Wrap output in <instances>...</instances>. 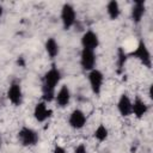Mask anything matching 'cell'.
I'll return each instance as SVG.
<instances>
[{"mask_svg": "<svg viewBox=\"0 0 153 153\" xmlns=\"http://www.w3.org/2000/svg\"><path fill=\"white\" fill-rule=\"evenodd\" d=\"M60 19H61L63 30H71L74 26L76 22V12L72 4L66 2L62 5L61 12H60Z\"/></svg>", "mask_w": 153, "mask_h": 153, "instance_id": "277c9868", "label": "cell"}, {"mask_svg": "<svg viewBox=\"0 0 153 153\" xmlns=\"http://www.w3.org/2000/svg\"><path fill=\"white\" fill-rule=\"evenodd\" d=\"M109 137V129L104 123H99L93 130V139L98 142H104Z\"/></svg>", "mask_w": 153, "mask_h": 153, "instance_id": "ac0fdd59", "label": "cell"}, {"mask_svg": "<svg viewBox=\"0 0 153 153\" xmlns=\"http://www.w3.org/2000/svg\"><path fill=\"white\" fill-rule=\"evenodd\" d=\"M86 123H87V116L81 109L75 108L71 111L68 116V126L72 129L80 130L86 126Z\"/></svg>", "mask_w": 153, "mask_h": 153, "instance_id": "52a82bcc", "label": "cell"}, {"mask_svg": "<svg viewBox=\"0 0 153 153\" xmlns=\"http://www.w3.org/2000/svg\"><path fill=\"white\" fill-rule=\"evenodd\" d=\"M128 59H129L128 57V53L124 50V48L118 47L117 53H116V67H117V73L118 74H121L124 71Z\"/></svg>", "mask_w": 153, "mask_h": 153, "instance_id": "e0dca14e", "label": "cell"}, {"mask_svg": "<svg viewBox=\"0 0 153 153\" xmlns=\"http://www.w3.org/2000/svg\"><path fill=\"white\" fill-rule=\"evenodd\" d=\"M117 111L122 117L131 116V99L128 93H122L116 104Z\"/></svg>", "mask_w": 153, "mask_h": 153, "instance_id": "5bb4252c", "label": "cell"}, {"mask_svg": "<svg viewBox=\"0 0 153 153\" xmlns=\"http://www.w3.org/2000/svg\"><path fill=\"white\" fill-rule=\"evenodd\" d=\"M6 98L13 106H20L24 100V92L18 81H12L6 91Z\"/></svg>", "mask_w": 153, "mask_h": 153, "instance_id": "8992f818", "label": "cell"}, {"mask_svg": "<svg viewBox=\"0 0 153 153\" xmlns=\"http://www.w3.org/2000/svg\"><path fill=\"white\" fill-rule=\"evenodd\" d=\"M73 153H87V147L85 143H79L74 147Z\"/></svg>", "mask_w": 153, "mask_h": 153, "instance_id": "d6986e66", "label": "cell"}, {"mask_svg": "<svg viewBox=\"0 0 153 153\" xmlns=\"http://www.w3.org/2000/svg\"><path fill=\"white\" fill-rule=\"evenodd\" d=\"M44 50H45V54L48 55V57L54 60L60 54V44L54 37H49L44 42Z\"/></svg>", "mask_w": 153, "mask_h": 153, "instance_id": "9a60e30c", "label": "cell"}, {"mask_svg": "<svg viewBox=\"0 0 153 153\" xmlns=\"http://www.w3.org/2000/svg\"><path fill=\"white\" fill-rule=\"evenodd\" d=\"M146 14V1L137 0L133 4L130 8V19L134 24H140Z\"/></svg>", "mask_w": 153, "mask_h": 153, "instance_id": "4fadbf2b", "label": "cell"}, {"mask_svg": "<svg viewBox=\"0 0 153 153\" xmlns=\"http://www.w3.org/2000/svg\"><path fill=\"white\" fill-rule=\"evenodd\" d=\"M105 11H106L108 17L111 20H117L120 18V16H121V6H120V2L116 1V0H110L106 4Z\"/></svg>", "mask_w": 153, "mask_h": 153, "instance_id": "2e32d148", "label": "cell"}, {"mask_svg": "<svg viewBox=\"0 0 153 153\" xmlns=\"http://www.w3.org/2000/svg\"><path fill=\"white\" fill-rule=\"evenodd\" d=\"M1 145H2V139H1V135H0V148H1Z\"/></svg>", "mask_w": 153, "mask_h": 153, "instance_id": "7402d4cb", "label": "cell"}, {"mask_svg": "<svg viewBox=\"0 0 153 153\" xmlns=\"http://www.w3.org/2000/svg\"><path fill=\"white\" fill-rule=\"evenodd\" d=\"M128 57L137 60L147 69L152 68V55H151L149 48L147 47V44H146V42L143 39H140L137 42L136 47L134 48V50L128 53Z\"/></svg>", "mask_w": 153, "mask_h": 153, "instance_id": "7a4b0ae2", "label": "cell"}, {"mask_svg": "<svg viewBox=\"0 0 153 153\" xmlns=\"http://www.w3.org/2000/svg\"><path fill=\"white\" fill-rule=\"evenodd\" d=\"M148 110H149V105L140 96H136L134 98V100H131V115L135 118H137V120L143 118L147 115Z\"/></svg>", "mask_w": 153, "mask_h": 153, "instance_id": "7c38bea8", "label": "cell"}, {"mask_svg": "<svg viewBox=\"0 0 153 153\" xmlns=\"http://www.w3.org/2000/svg\"><path fill=\"white\" fill-rule=\"evenodd\" d=\"M17 137H18L19 143L23 147H33L39 141L38 133L33 128H30V127H26V126H24L19 129V131L17 134Z\"/></svg>", "mask_w": 153, "mask_h": 153, "instance_id": "3957f363", "label": "cell"}, {"mask_svg": "<svg viewBox=\"0 0 153 153\" xmlns=\"http://www.w3.org/2000/svg\"><path fill=\"white\" fill-rule=\"evenodd\" d=\"M80 44H81V49H88L96 51L100 44L98 33L94 32L93 30H86L80 37Z\"/></svg>", "mask_w": 153, "mask_h": 153, "instance_id": "ba28073f", "label": "cell"}, {"mask_svg": "<svg viewBox=\"0 0 153 153\" xmlns=\"http://www.w3.org/2000/svg\"><path fill=\"white\" fill-rule=\"evenodd\" d=\"M62 79L61 71L53 65L43 75L42 79V100L45 103L54 102L55 93L57 91V86L60 85Z\"/></svg>", "mask_w": 153, "mask_h": 153, "instance_id": "6da1fadb", "label": "cell"}, {"mask_svg": "<svg viewBox=\"0 0 153 153\" xmlns=\"http://www.w3.org/2000/svg\"><path fill=\"white\" fill-rule=\"evenodd\" d=\"M33 118L36 122L38 123H43L45 121H48L51 116H53V110L49 108L48 103L39 100L38 103H36V105L33 106V111H32Z\"/></svg>", "mask_w": 153, "mask_h": 153, "instance_id": "30bf717a", "label": "cell"}, {"mask_svg": "<svg viewBox=\"0 0 153 153\" xmlns=\"http://www.w3.org/2000/svg\"><path fill=\"white\" fill-rule=\"evenodd\" d=\"M104 80H105V78H104V74L100 69L94 68V69L87 72V81H88L90 88H91L93 94L99 96L102 93Z\"/></svg>", "mask_w": 153, "mask_h": 153, "instance_id": "5b68a950", "label": "cell"}, {"mask_svg": "<svg viewBox=\"0 0 153 153\" xmlns=\"http://www.w3.org/2000/svg\"><path fill=\"white\" fill-rule=\"evenodd\" d=\"M51 153H67V151H66V148H65L63 146H61V145H55Z\"/></svg>", "mask_w": 153, "mask_h": 153, "instance_id": "ffe728a7", "label": "cell"}, {"mask_svg": "<svg viewBox=\"0 0 153 153\" xmlns=\"http://www.w3.org/2000/svg\"><path fill=\"white\" fill-rule=\"evenodd\" d=\"M2 16H4V6L0 4V19L2 18Z\"/></svg>", "mask_w": 153, "mask_h": 153, "instance_id": "44dd1931", "label": "cell"}, {"mask_svg": "<svg viewBox=\"0 0 153 153\" xmlns=\"http://www.w3.org/2000/svg\"><path fill=\"white\" fill-rule=\"evenodd\" d=\"M79 62H80L81 69L85 71V72H90V71L96 68V63H97L96 51L88 50V49H81Z\"/></svg>", "mask_w": 153, "mask_h": 153, "instance_id": "9c48e42d", "label": "cell"}, {"mask_svg": "<svg viewBox=\"0 0 153 153\" xmlns=\"http://www.w3.org/2000/svg\"><path fill=\"white\" fill-rule=\"evenodd\" d=\"M71 99H72V93H71L69 86L66 85V84H62L59 87V90L56 91V93H55V98H54L55 104L59 108L65 109V108H67L69 105Z\"/></svg>", "mask_w": 153, "mask_h": 153, "instance_id": "8fae6325", "label": "cell"}]
</instances>
